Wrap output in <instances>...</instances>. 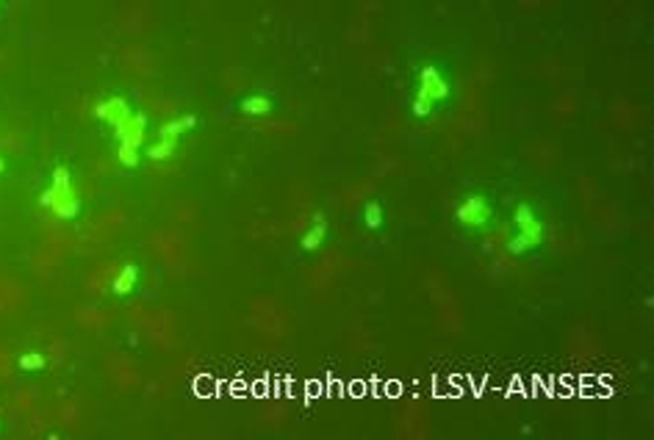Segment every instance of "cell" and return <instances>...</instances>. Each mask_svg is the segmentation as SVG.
<instances>
[{
	"mask_svg": "<svg viewBox=\"0 0 654 440\" xmlns=\"http://www.w3.org/2000/svg\"><path fill=\"white\" fill-rule=\"evenodd\" d=\"M491 217H494L491 203H488L485 197H477V194H474V197H466V200L457 205V211H455L457 224L466 227V230H485Z\"/></svg>",
	"mask_w": 654,
	"mask_h": 440,
	"instance_id": "obj_1",
	"label": "cell"
},
{
	"mask_svg": "<svg viewBox=\"0 0 654 440\" xmlns=\"http://www.w3.org/2000/svg\"><path fill=\"white\" fill-rule=\"evenodd\" d=\"M416 95L425 97V100H430L433 106H438V103H443V100L452 95V86H449V81L443 78V72H441L438 67H425V70L419 72V89H416Z\"/></svg>",
	"mask_w": 654,
	"mask_h": 440,
	"instance_id": "obj_2",
	"label": "cell"
},
{
	"mask_svg": "<svg viewBox=\"0 0 654 440\" xmlns=\"http://www.w3.org/2000/svg\"><path fill=\"white\" fill-rule=\"evenodd\" d=\"M513 221H516L519 235H524V238H527V244H530L533 249H535V246H541V241H544V224H541V219L535 217V211H533L527 203L516 208Z\"/></svg>",
	"mask_w": 654,
	"mask_h": 440,
	"instance_id": "obj_3",
	"label": "cell"
},
{
	"mask_svg": "<svg viewBox=\"0 0 654 440\" xmlns=\"http://www.w3.org/2000/svg\"><path fill=\"white\" fill-rule=\"evenodd\" d=\"M325 238H327V219L322 217V214H317V217H314V224H311V230L303 235V249L314 252V249H319V246L325 244Z\"/></svg>",
	"mask_w": 654,
	"mask_h": 440,
	"instance_id": "obj_4",
	"label": "cell"
},
{
	"mask_svg": "<svg viewBox=\"0 0 654 440\" xmlns=\"http://www.w3.org/2000/svg\"><path fill=\"white\" fill-rule=\"evenodd\" d=\"M195 125H197V119H195L192 113H189V116H178V119H172L169 125L161 127V141H172V144H175L178 136H181L183 130H192Z\"/></svg>",
	"mask_w": 654,
	"mask_h": 440,
	"instance_id": "obj_5",
	"label": "cell"
},
{
	"mask_svg": "<svg viewBox=\"0 0 654 440\" xmlns=\"http://www.w3.org/2000/svg\"><path fill=\"white\" fill-rule=\"evenodd\" d=\"M241 111L247 116H266L272 111V100L264 97V95H250V97L241 100Z\"/></svg>",
	"mask_w": 654,
	"mask_h": 440,
	"instance_id": "obj_6",
	"label": "cell"
},
{
	"mask_svg": "<svg viewBox=\"0 0 654 440\" xmlns=\"http://www.w3.org/2000/svg\"><path fill=\"white\" fill-rule=\"evenodd\" d=\"M363 224H366L369 230H377V227L383 224V205H380V203H369V205L363 208Z\"/></svg>",
	"mask_w": 654,
	"mask_h": 440,
	"instance_id": "obj_7",
	"label": "cell"
},
{
	"mask_svg": "<svg viewBox=\"0 0 654 440\" xmlns=\"http://www.w3.org/2000/svg\"><path fill=\"white\" fill-rule=\"evenodd\" d=\"M103 113L111 116L114 122H119V125L128 119V109H125V103H119V100H114V103H109V106H103Z\"/></svg>",
	"mask_w": 654,
	"mask_h": 440,
	"instance_id": "obj_8",
	"label": "cell"
},
{
	"mask_svg": "<svg viewBox=\"0 0 654 440\" xmlns=\"http://www.w3.org/2000/svg\"><path fill=\"white\" fill-rule=\"evenodd\" d=\"M172 150H175V144H172V141H158V144H153V147H150V158L164 161V158H169V155H172Z\"/></svg>",
	"mask_w": 654,
	"mask_h": 440,
	"instance_id": "obj_9",
	"label": "cell"
},
{
	"mask_svg": "<svg viewBox=\"0 0 654 440\" xmlns=\"http://www.w3.org/2000/svg\"><path fill=\"white\" fill-rule=\"evenodd\" d=\"M530 249H533V246H530V244H527V238H524V235H519V233L508 241V252H510V255H524V252H530Z\"/></svg>",
	"mask_w": 654,
	"mask_h": 440,
	"instance_id": "obj_10",
	"label": "cell"
},
{
	"mask_svg": "<svg viewBox=\"0 0 654 440\" xmlns=\"http://www.w3.org/2000/svg\"><path fill=\"white\" fill-rule=\"evenodd\" d=\"M133 280H136V269L133 266H128L119 277H116V291L119 294H125V291H130V285H133Z\"/></svg>",
	"mask_w": 654,
	"mask_h": 440,
	"instance_id": "obj_11",
	"label": "cell"
},
{
	"mask_svg": "<svg viewBox=\"0 0 654 440\" xmlns=\"http://www.w3.org/2000/svg\"><path fill=\"white\" fill-rule=\"evenodd\" d=\"M122 161L125 164H136V150L133 147H122Z\"/></svg>",
	"mask_w": 654,
	"mask_h": 440,
	"instance_id": "obj_12",
	"label": "cell"
}]
</instances>
